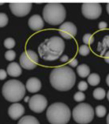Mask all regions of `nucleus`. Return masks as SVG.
<instances>
[{
    "label": "nucleus",
    "instance_id": "2f4dec72",
    "mask_svg": "<svg viewBox=\"0 0 109 124\" xmlns=\"http://www.w3.org/2000/svg\"><path fill=\"white\" fill-rule=\"evenodd\" d=\"M98 27H99V28L100 30H103V29H105V28H106L108 27V24L106 23L105 22H100L99 23Z\"/></svg>",
    "mask_w": 109,
    "mask_h": 124
},
{
    "label": "nucleus",
    "instance_id": "f03ea898",
    "mask_svg": "<svg viewBox=\"0 0 109 124\" xmlns=\"http://www.w3.org/2000/svg\"><path fill=\"white\" fill-rule=\"evenodd\" d=\"M65 48V43L62 38L52 37L43 42L38 47L40 57L46 61H54L62 55Z\"/></svg>",
    "mask_w": 109,
    "mask_h": 124
},
{
    "label": "nucleus",
    "instance_id": "7c9ffc66",
    "mask_svg": "<svg viewBox=\"0 0 109 124\" xmlns=\"http://www.w3.org/2000/svg\"><path fill=\"white\" fill-rule=\"evenodd\" d=\"M69 65L71 66V67H76L78 65V60L76 59H72L70 60V61L69 62Z\"/></svg>",
    "mask_w": 109,
    "mask_h": 124
},
{
    "label": "nucleus",
    "instance_id": "7ed1b4c3",
    "mask_svg": "<svg viewBox=\"0 0 109 124\" xmlns=\"http://www.w3.org/2000/svg\"><path fill=\"white\" fill-rule=\"evenodd\" d=\"M70 117V108L63 103H54L46 111V117L51 124H67Z\"/></svg>",
    "mask_w": 109,
    "mask_h": 124
},
{
    "label": "nucleus",
    "instance_id": "c85d7f7f",
    "mask_svg": "<svg viewBox=\"0 0 109 124\" xmlns=\"http://www.w3.org/2000/svg\"><path fill=\"white\" fill-rule=\"evenodd\" d=\"M102 43L103 44V46H104L106 48H109V35H107V36H105V37L103 38V40H102Z\"/></svg>",
    "mask_w": 109,
    "mask_h": 124
},
{
    "label": "nucleus",
    "instance_id": "a878e982",
    "mask_svg": "<svg viewBox=\"0 0 109 124\" xmlns=\"http://www.w3.org/2000/svg\"><path fill=\"white\" fill-rule=\"evenodd\" d=\"M85 99V95L82 92H78L74 94V100L77 102H82Z\"/></svg>",
    "mask_w": 109,
    "mask_h": 124
},
{
    "label": "nucleus",
    "instance_id": "e433bc0d",
    "mask_svg": "<svg viewBox=\"0 0 109 124\" xmlns=\"http://www.w3.org/2000/svg\"><path fill=\"white\" fill-rule=\"evenodd\" d=\"M107 8V11H108V14H109V3H108V4H107V8Z\"/></svg>",
    "mask_w": 109,
    "mask_h": 124
},
{
    "label": "nucleus",
    "instance_id": "9b49d317",
    "mask_svg": "<svg viewBox=\"0 0 109 124\" xmlns=\"http://www.w3.org/2000/svg\"><path fill=\"white\" fill-rule=\"evenodd\" d=\"M59 33L66 39H70L77 33V28L71 22H66L59 27Z\"/></svg>",
    "mask_w": 109,
    "mask_h": 124
},
{
    "label": "nucleus",
    "instance_id": "4468645a",
    "mask_svg": "<svg viewBox=\"0 0 109 124\" xmlns=\"http://www.w3.org/2000/svg\"><path fill=\"white\" fill-rule=\"evenodd\" d=\"M26 87L29 92L36 93L41 88V82L36 77H31L27 80Z\"/></svg>",
    "mask_w": 109,
    "mask_h": 124
},
{
    "label": "nucleus",
    "instance_id": "1a4fd4ad",
    "mask_svg": "<svg viewBox=\"0 0 109 124\" xmlns=\"http://www.w3.org/2000/svg\"><path fill=\"white\" fill-rule=\"evenodd\" d=\"M28 106L30 109L35 113H41L47 106L46 98L41 94H35L29 99Z\"/></svg>",
    "mask_w": 109,
    "mask_h": 124
},
{
    "label": "nucleus",
    "instance_id": "58836bf2",
    "mask_svg": "<svg viewBox=\"0 0 109 124\" xmlns=\"http://www.w3.org/2000/svg\"><path fill=\"white\" fill-rule=\"evenodd\" d=\"M107 98H108V100H109V91L108 92V94H107Z\"/></svg>",
    "mask_w": 109,
    "mask_h": 124
},
{
    "label": "nucleus",
    "instance_id": "b1692460",
    "mask_svg": "<svg viewBox=\"0 0 109 124\" xmlns=\"http://www.w3.org/2000/svg\"><path fill=\"white\" fill-rule=\"evenodd\" d=\"M94 39L91 33H86L83 37V42L85 45H91L93 42Z\"/></svg>",
    "mask_w": 109,
    "mask_h": 124
},
{
    "label": "nucleus",
    "instance_id": "4be33fe9",
    "mask_svg": "<svg viewBox=\"0 0 109 124\" xmlns=\"http://www.w3.org/2000/svg\"><path fill=\"white\" fill-rule=\"evenodd\" d=\"M8 22V17L4 13H0V28H3L7 25Z\"/></svg>",
    "mask_w": 109,
    "mask_h": 124
},
{
    "label": "nucleus",
    "instance_id": "cd10ccee",
    "mask_svg": "<svg viewBox=\"0 0 109 124\" xmlns=\"http://www.w3.org/2000/svg\"><path fill=\"white\" fill-rule=\"evenodd\" d=\"M97 49H98V51L100 52V55L101 56H104L105 54L106 53L105 51H106L107 48L103 46V44L102 42H100L99 44H98V48Z\"/></svg>",
    "mask_w": 109,
    "mask_h": 124
},
{
    "label": "nucleus",
    "instance_id": "4c0bfd02",
    "mask_svg": "<svg viewBox=\"0 0 109 124\" xmlns=\"http://www.w3.org/2000/svg\"><path fill=\"white\" fill-rule=\"evenodd\" d=\"M28 100H29L28 97H26L25 98V101H26V102H28Z\"/></svg>",
    "mask_w": 109,
    "mask_h": 124
},
{
    "label": "nucleus",
    "instance_id": "f3484780",
    "mask_svg": "<svg viewBox=\"0 0 109 124\" xmlns=\"http://www.w3.org/2000/svg\"><path fill=\"white\" fill-rule=\"evenodd\" d=\"M18 124H40V123L36 117L31 115H27L20 118Z\"/></svg>",
    "mask_w": 109,
    "mask_h": 124
},
{
    "label": "nucleus",
    "instance_id": "bb28decb",
    "mask_svg": "<svg viewBox=\"0 0 109 124\" xmlns=\"http://www.w3.org/2000/svg\"><path fill=\"white\" fill-rule=\"evenodd\" d=\"M78 88L79 89V91L81 92H84L86 91L88 89V83L84 81H81L79 82V85H78Z\"/></svg>",
    "mask_w": 109,
    "mask_h": 124
},
{
    "label": "nucleus",
    "instance_id": "dca6fc26",
    "mask_svg": "<svg viewBox=\"0 0 109 124\" xmlns=\"http://www.w3.org/2000/svg\"><path fill=\"white\" fill-rule=\"evenodd\" d=\"M77 73L81 77H88L90 75V68L86 64H82L79 65L77 67Z\"/></svg>",
    "mask_w": 109,
    "mask_h": 124
},
{
    "label": "nucleus",
    "instance_id": "6ab92c4d",
    "mask_svg": "<svg viewBox=\"0 0 109 124\" xmlns=\"http://www.w3.org/2000/svg\"><path fill=\"white\" fill-rule=\"evenodd\" d=\"M93 97L98 100H103L106 95L105 94V91L104 90V88H96L93 92Z\"/></svg>",
    "mask_w": 109,
    "mask_h": 124
},
{
    "label": "nucleus",
    "instance_id": "c756f323",
    "mask_svg": "<svg viewBox=\"0 0 109 124\" xmlns=\"http://www.w3.org/2000/svg\"><path fill=\"white\" fill-rule=\"evenodd\" d=\"M7 77V72L4 69H0V80H3Z\"/></svg>",
    "mask_w": 109,
    "mask_h": 124
},
{
    "label": "nucleus",
    "instance_id": "2eb2a0df",
    "mask_svg": "<svg viewBox=\"0 0 109 124\" xmlns=\"http://www.w3.org/2000/svg\"><path fill=\"white\" fill-rule=\"evenodd\" d=\"M7 73L10 77H17L21 75L22 69L17 62H11L7 67Z\"/></svg>",
    "mask_w": 109,
    "mask_h": 124
},
{
    "label": "nucleus",
    "instance_id": "393cba45",
    "mask_svg": "<svg viewBox=\"0 0 109 124\" xmlns=\"http://www.w3.org/2000/svg\"><path fill=\"white\" fill-rule=\"evenodd\" d=\"M79 54L82 56H87L90 53V48L87 45H83V46H81L79 47Z\"/></svg>",
    "mask_w": 109,
    "mask_h": 124
},
{
    "label": "nucleus",
    "instance_id": "f257e3e1",
    "mask_svg": "<svg viewBox=\"0 0 109 124\" xmlns=\"http://www.w3.org/2000/svg\"><path fill=\"white\" fill-rule=\"evenodd\" d=\"M52 86L61 92L70 90L75 83L76 77L74 71L68 66L54 69L49 76Z\"/></svg>",
    "mask_w": 109,
    "mask_h": 124
},
{
    "label": "nucleus",
    "instance_id": "ddd939ff",
    "mask_svg": "<svg viewBox=\"0 0 109 124\" xmlns=\"http://www.w3.org/2000/svg\"><path fill=\"white\" fill-rule=\"evenodd\" d=\"M28 26L33 31H37L43 29L44 26V22L43 18L37 14L31 16L28 19Z\"/></svg>",
    "mask_w": 109,
    "mask_h": 124
},
{
    "label": "nucleus",
    "instance_id": "412c9836",
    "mask_svg": "<svg viewBox=\"0 0 109 124\" xmlns=\"http://www.w3.org/2000/svg\"><path fill=\"white\" fill-rule=\"evenodd\" d=\"M15 40L13 38H7L5 41H4V46L6 48L8 49H11L15 46Z\"/></svg>",
    "mask_w": 109,
    "mask_h": 124
},
{
    "label": "nucleus",
    "instance_id": "aec40b11",
    "mask_svg": "<svg viewBox=\"0 0 109 124\" xmlns=\"http://www.w3.org/2000/svg\"><path fill=\"white\" fill-rule=\"evenodd\" d=\"M96 114L97 117H103L106 115V108L103 106H98L96 107Z\"/></svg>",
    "mask_w": 109,
    "mask_h": 124
},
{
    "label": "nucleus",
    "instance_id": "423d86ee",
    "mask_svg": "<svg viewBox=\"0 0 109 124\" xmlns=\"http://www.w3.org/2000/svg\"><path fill=\"white\" fill-rule=\"evenodd\" d=\"M73 117L79 124H88L93 119V108L88 103H80L73 108Z\"/></svg>",
    "mask_w": 109,
    "mask_h": 124
},
{
    "label": "nucleus",
    "instance_id": "f8f14e48",
    "mask_svg": "<svg viewBox=\"0 0 109 124\" xmlns=\"http://www.w3.org/2000/svg\"><path fill=\"white\" fill-rule=\"evenodd\" d=\"M25 113L24 106L18 103H14L11 106H10L8 108V115L10 117L16 120L20 118Z\"/></svg>",
    "mask_w": 109,
    "mask_h": 124
},
{
    "label": "nucleus",
    "instance_id": "20e7f679",
    "mask_svg": "<svg viewBox=\"0 0 109 124\" xmlns=\"http://www.w3.org/2000/svg\"><path fill=\"white\" fill-rule=\"evenodd\" d=\"M43 17L49 25H58L66 18V9L60 3H48L43 10Z\"/></svg>",
    "mask_w": 109,
    "mask_h": 124
},
{
    "label": "nucleus",
    "instance_id": "c9c22d12",
    "mask_svg": "<svg viewBox=\"0 0 109 124\" xmlns=\"http://www.w3.org/2000/svg\"><path fill=\"white\" fill-rule=\"evenodd\" d=\"M106 121H107V124H109V114H108V116H107Z\"/></svg>",
    "mask_w": 109,
    "mask_h": 124
},
{
    "label": "nucleus",
    "instance_id": "473e14b6",
    "mask_svg": "<svg viewBox=\"0 0 109 124\" xmlns=\"http://www.w3.org/2000/svg\"><path fill=\"white\" fill-rule=\"evenodd\" d=\"M60 60H61V62H67L69 60L68 56H67V55H64V56H62V57H61V59H60Z\"/></svg>",
    "mask_w": 109,
    "mask_h": 124
},
{
    "label": "nucleus",
    "instance_id": "0eeeda50",
    "mask_svg": "<svg viewBox=\"0 0 109 124\" xmlns=\"http://www.w3.org/2000/svg\"><path fill=\"white\" fill-rule=\"evenodd\" d=\"M39 62L37 54L31 50H28L21 54L19 57L20 65L25 69L31 70L37 67Z\"/></svg>",
    "mask_w": 109,
    "mask_h": 124
},
{
    "label": "nucleus",
    "instance_id": "f704fd0d",
    "mask_svg": "<svg viewBox=\"0 0 109 124\" xmlns=\"http://www.w3.org/2000/svg\"><path fill=\"white\" fill-rule=\"evenodd\" d=\"M106 83H107V85L109 86V74H108V76L106 77Z\"/></svg>",
    "mask_w": 109,
    "mask_h": 124
},
{
    "label": "nucleus",
    "instance_id": "9d476101",
    "mask_svg": "<svg viewBox=\"0 0 109 124\" xmlns=\"http://www.w3.org/2000/svg\"><path fill=\"white\" fill-rule=\"evenodd\" d=\"M9 7L14 15L18 17H23L29 14L32 8V4L23 2H11L9 4Z\"/></svg>",
    "mask_w": 109,
    "mask_h": 124
},
{
    "label": "nucleus",
    "instance_id": "39448f33",
    "mask_svg": "<svg viewBox=\"0 0 109 124\" xmlns=\"http://www.w3.org/2000/svg\"><path fill=\"white\" fill-rule=\"evenodd\" d=\"M2 92L3 97L8 101L17 103L24 97L26 87L23 83L17 80H10L3 85Z\"/></svg>",
    "mask_w": 109,
    "mask_h": 124
},
{
    "label": "nucleus",
    "instance_id": "5701e85b",
    "mask_svg": "<svg viewBox=\"0 0 109 124\" xmlns=\"http://www.w3.org/2000/svg\"><path fill=\"white\" fill-rule=\"evenodd\" d=\"M5 59L8 61H13L15 57H16V53L14 51H12V50H8V51L5 52Z\"/></svg>",
    "mask_w": 109,
    "mask_h": 124
},
{
    "label": "nucleus",
    "instance_id": "72a5a7b5",
    "mask_svg": "<svg viewBox=\"0 0 109 124\" xmlns=\"http://www.w3.org/2000/svg\"><path fill=\"white\" fill-rule=\"evenodd\" d=\"M104 59H105V61L107 62V63H109V51H107L105 55H104Z\"/></svg>",
    "mask_w": 109,
    "mask_h": 124
},
{
    "label": "nucleus",
    "instance_id": "6e6552de",
    "mask_svg": "<svg viewBox=\"0 0 109 124\" xmlns=\"http://www.w3.org/2000/svg\"><path fill=\"white\" fill-rule=\"evenodd\" d=\"M82 12L87 19H96L102 14V7L100 3H83Z\"/></svg>",
    "mask_w": 109,
    "mask_h": 124
},
{
    "label": "nucleus",
    "instance_id": "a211bd4d",
    "mask_svg": "<svg viewBox=\"0 0 109 124\" xmlns=\"http://www.w3.org/2000/svg\"><path fill=\"white\" fill-rule=\"evenodd\" d=\"M88 83L92 85V86H96L100 83V77L99 74L96 73H93L90 74L88 77Z\"/></svg>",
    "mask_w": 109,
    "mask_h": 124
}]
</instances>
